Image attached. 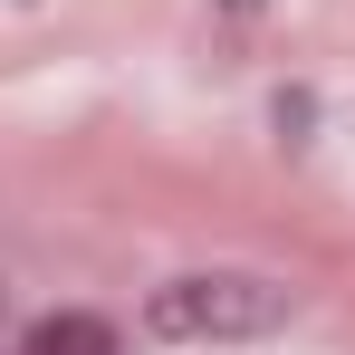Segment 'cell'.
<instances>
[{"label": "cell", "mask_w": 355, "mask_h": 355, "mask_svg": "<svg viewBox=\"0 0 355 355\" xmlns=\"http://www.w3.org/2000/svg\"><path fill=\"white\" fill-rule=\"evenodd\" d=\"M297 317V288L269 269H182L144 297V336L154 346H259Z\"/></svg>", "instance_id": "obj_1"}, {"label": "cell", "mask_w": 355, "mask_h": 355, "mask_svg": "<svg viewBox=\"0 0 355 355\" xmlns=\"http://www.w3.org/2000/svg\"><path fill=\"white\" fill-rule=\"evenodd\" d=\"M19 355H116V327L106 317H87V307H58V317H39Z\"/></svg>", "instance_id": "obj_2"}]
</instances>
